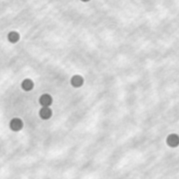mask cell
Masks as SVG:
<instances>
[{"label":"cell","instance_id":"cell-2","mask_svg":"<svg viewBox=\"0 0 179 179\" xmlns=\"http://www.w3.org/2000/svg\"><path fill=\"white\" fill-rule=\"evenodd\" d=\"M167 144L169 147H177L179 145V136L177 134H170L167 137Z\"/></svg>","mask_w":179,"mask_h":179},{"label":"cell","instance_id":"cell-7","mask_svg":"<svg viewBox=\"0 0 179 179\" xmlns=\"http://www.w3.org/2000/svg\"><path fill=\"white\" fill-rule=\"evenodd\" d=\"M8 40L11 43H17L19 40V34L17 32H11L8 34Z\"/></svg>","mask_w":179,"mask_h":179},{"label":"cell","instance_id":"cell-3","mask_svg":"<svg viewBox=\"0 0 179 179\" xmlns=\"http://www.w3.org/2000/svg\"><path fill=\"white\" fill-rule=\"evenodd\" d=\"M40 103L43 107H49L50 105L53 103V98L48 94H44L40 96Z\"/></svg>","mask_w":179,"mask_h":179},{"label":"cell","instance_id":"cell-8","mask_svg":"<svg viewBox=\"0 0 179 179\" xmlns=\"http://www.w3.org/2000/svg\"><path fill=\"white\" fill-rule=\"evenodd\" d=\"M81 1H83V2H87V1H89V0H81Z\"/></svg>","mask_w":179,"mask_h":179},{"label":"cell","instance_id":"cell-6","mask_svg":"<svg viewBox=\"0 0 179 179\" xmlns=\"http://www.w3.org/2000/svg\"><path fill=\"white\" fill-rule=\"evenodd\" d=\"M33 81L30 79H25V80H23L22 84H21V87L22 88L25 90V91H31V90L33 88Z\"/></svg>","mask_w":179,"mask_h":179},{"label":"cell","instance_id":"cell-1","mask_svg":"<svg viewBox=\"0 0 179 179\" xmlns=\"http://www.w3.org/2000/svg\"><path fill=\"white\" fill-rule=\"evenodd\" d=\"M10 128L13 131H19L23 128V121L19 118H14L11 121Z\"/></svg>","mask_w":179,"mask_h":179},{"label":"cell","instance_id":"cell-4","mask_svg":"<svg viewBox=\"0 0 179 179\" xmlns=\"http://www.w3.org/2000/svg\"><path fill=\"white\" fill-rule=\"evenodd\" d=\"M52 114H53V112H52V109H50L49 107H43L40 110V116L43 120L50 119Z\"/></svg>","mask_w":179,"mask_h":179},{"label":"cell","instance_id":"cell-5","mask_svg":"<svg viewBox=\"0 0 179 179\" xmlns=\"http://www.w3.org/2000/svg\"><path fill=\"white\" fill-rule=\"evenodd\" d=\"M84 83V80L80 75H75L71 79V84L75 87H80Z\"/></svg>","mask_w":179,"mask_h":179}]
</instances>
